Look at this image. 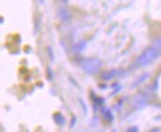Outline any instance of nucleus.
<instances>
[{"label":"nucleus","instance_id":"9","mask_svg":"<svg viewBox=\"0 0 161 132\" xmlns=\"http://www.w3.org/2000/svg\"><path fill=\"white\" fill-rule=\"evenodd\" d=\"M103 115H104V117H105V120H108V121H113V114L110 111V109H104L103 110Z\"/></svg>","mask_w":161,"mask_h":132},{"label":"nucleus","instance_id":"7","mask_svg":"<svg viewBox=\"0 0 161 132\" xmlns=\"http://www.w3.org/2000/svg\"><path fill=\"white\" fill-rule=\"evenodd\" d=\"M53 119H55V122L57 124V125H60V126H63L64 124H66V120H64V117L62 116V114L57 113L53 115Z\"/></svg>","mask_w":161,"mask_h":132},{"label":"nucleus","instance_id":"10","mask_svg":"<svg viewBox=\"0 0 161 132\" xmlns=\"http://www.w3.org/2000/svg\"><path fill=\"white\" fill-rule=\"evenodd\" d=\"M153 47H155V48L159 51V53L161 55V37L155 40V42H154V46H153Z\"/></svg>","mask_w":161,"mask_h":132},{"label":"nucleus","instance_id":"3","mask_svg":"<svg viewBox=\"0 0 161 132\" xmlns=\"http://www.w3.org/2000/svg\"><path fill=\"white\" fill-rule=\"evenodd\" d=\"M146 100H147V96L144 94V93H139V94H136L133 98V100H131V106H133L134 109H140L142 106H145Z\"/></svg>","mask_w":161,"mask_h":132},{"label":"nucleus","instance_id":"16","mask_svg":"<svg viewBox=\"0 0 161 132\" xmlns=\"http://www.w3.org/2000/svg\"><path fill=\"white\" fill-rule=\"evenodd\" d=\"M39 1H40V3H43V0H39Z\"/></svg>","mask_w":161,"mask_h":132},{"label":"nucleus","instance_id":"1","mask_svg":"<svg viewBox=\"0 0 161 132\" xmlns=\"http://www.w3.org/2000/svg\"><path fill=\"white\" fill-rule=\"evenodd\" d=\"M159 56H160V53L155 47H149L147 50H145L140 56L136 58V63L140 67H146L150 63H153Z\"/></svg>","mask_w":161,"mask_h":132},{"label":"nucleus","instance_id":"15","mask_svg":"<svg viewBox=\"0 0 161 132\" xmlns=\"http://www.w3.org/2000/svg\"><path fill=\"white\" fill-rule=\"evenodd\" d=\"M61 1H62V3H67L68 0H61Z\"/></svg>","mask_w":161,"mask_h":132},{"label":"nucleus","instance_id":"17","mask_svg":"<svg viewBox=\"0 0 161 132\" xmlns=\"http://www.w3.org/2000/svg\"><path fill=\"white\" fill-rule=\"evenodd\" d=\"M113 132H115V131H113Z\"/></svg>","mask_w":161,"mask_h":132},{"label":"nucleus","instance_id":"4","mask_svg":"<svg viewBox=\"0 0 161 132\" xmlns=\"http://www.w3.org/2000/svg\"><path fill=\"white\" fill-rule=\"evenodd\" d=\"M56 15H57V18H58L62 22H67V21H69V20H71V18H72L71 11H69L67 8H63V6H61V8H58V9H57Z\"/></svg>","mask_w":161,"mask_h":132},{"label":"nucleus","instance_id":"6","mask_svg":"<svg viewBox=\"0 0 161 132\" xmlns=\"http://www.w3.org/2000/svg\"><path fill=\"white\" fill-rule=\"evenodd\" d=\"M86 47H87V42H86L84 40H80L77 43L73 45V51H75V52H80V51H83Z\"/></svg>","mask_w":161,"mask_h":132},{"label":"nucleus","instance_id":"12","mask_svg":"<svg viewBox=\"0 0 161 132\" xmlns=\"http://www.w3.org/2000/svg\"><path fill=\"white\" fill-rule=\"evenodd\" d=\"M125 132H139V127L138 126H130V127L126 129Z\"/></svg>","mask_w":161,"mask_h":132},{"label":"nucleus","instance_id":"14","mask_svg":"<svg viewBox=\"0 0 161 132\" xmlns=\"http://www.w3.org/2000/svg\"><path fill=\"white\" fill-rule=\"evenodd\" d=\"M149 132H160V130H159V129H153L151 131H149Z\"/></svg>","mask_w":161,"mask_h":132},{"label":"nucleus","instance_id":"13","mask_svg":"<svg viewBox=\"0 0 161 132\" xmlns=\"http://www.w3.org/2000/svg\"><path fill=\"white\" fill-rule=\"evenodd\" d=\"M47 73H48V77H50V80H51V78H52V74H51V69H50V68H47Z\"/></svg>","mask_w":161,"mask_h":132},{"label":"nucleus","instance_id":"5","mask_svg":"<svg viewBox=\"0 0 161 132\" xmlns=\"http://www.w3.org/2000/svg\"><path fill=\"white\" fill-rule=\"evenodd\" d=\"M120 74H123V71H121V69H117V68H114V69H109V71L104 72V73L102 74V79L107 82V80H112V79L118 78Z\"/></svg>","mask_w":161,"mask_h":132},{"label":"nucleus","instance_id":"11","mask_svg":"<svg viewBox=\"0 0 161 132\" xmlns=\"http://www.w3.org/2000/svg\"><path fill=\"white\" fill-rule=\"evenodd\" d=\"M46 50H47V55L50 57V61L53 62V52H52V48H51V47H47Z\"/></svg>","mask_w":161,"mask_h":132},{"label":"nucleus","instance_id":"8","mask_svg":"<svg viewBox=\"0 0 161 132\" xmlns=\"http://www.w3.org/2000/svg\"><path fill=\"white\" fill-rule=\"evenodd\" d=\"M149 77H150L149 73H144V74H141V76L139 77V79H138V80H135V82L133 83V87H138V85H140L141 83H144Z\"/></svg>","mask_w":161,"mask_h":132},{"label":"nucleus","instance_id":"2","mask_svg":"<svg viewBox=\"0 0 161 132\" xmlns=\"http://www.w3.org/2000/svg\"><path fill=\"white\" fill-rule=\"evenodd\" d=\"M80 67L83 69V72L93 74L98 72L102 67V62L96 58H83L80 62Z\"/></svg>","mask_w":161,"mask_h":132}]
</instances>
